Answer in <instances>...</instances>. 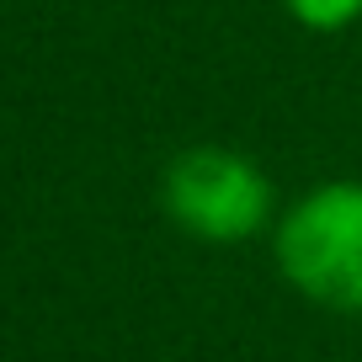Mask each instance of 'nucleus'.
Wrapping results in <instances>:
<instances>
[{
	"instance_id": "1",
	"label": "nucleus",
	"mask_w": 362,
	"mask_h": 362,
	"mask_svg": "<svg viewBox=\"0 0 362 362\" xmlns=\"http://www.w3.org/2000/svg\"><path fill=\"white\" fill-rule=\"evenodd\" d=\"M277 261L315 304L362 315V181L309 192L277 229Z\"/></svg>"
},
{
	"instance_id": "2",
	"label": "nucleus",
	"mask_w": 362,
	"mask_h": 362,
	"mask_svg": "<svg viewBox=\"0 0 362 362\" xmlns=\"http://www.w3.org/2000/svg\"><path fill=\"white\" fill-rule=\"evenodd\" d=\"M165 208L197 240H245L267 224V176L229 149H187L165 170Z\"/></svg>"
},
{
	"instance_id": "3",
	"label": "nucleus",
	"mask_w": 362,
	"mask_h": 362,
	"mask_svg": "<svg viewBox=\"0 0 362 362\" xmlns=\"http://www.w3.org/2000/svg\"><path fill=\"white\" fill-rule=\"evenodd\" d=\"M283 6L315 33H336V27H351L362 16V0H283Z\"/></svg>"
}]
</instances>
